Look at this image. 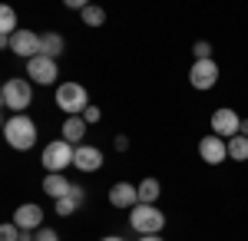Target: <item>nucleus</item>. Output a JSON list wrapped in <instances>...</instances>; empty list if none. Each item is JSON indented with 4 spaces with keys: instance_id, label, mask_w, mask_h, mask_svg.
Instances as JSON below:
<instances>
[{
    "instance_id": "f03ea898",
    "label": "nucleus",
    "mask_w": 248,
    "mask_h": 241,
    "mask_svg": "<svg viewBox=\"0 0 248 241\" xmlns=\"http://www.w3.org/2000/svg\"><path fill=\"white\" fill-rule=\"evenodd\" d=\"M57 106L66 116H83V112L90 109V96H86V90L79 83H63L57 90Z\"/></svg>"
},
{
    "instance_id": "c85d7f7f",
    "label": "nucleus",
    "mask_w": 248,
    "mask_h": 241,
    "mask_svg": "<svg viewBox=\"0 0 248 241\" xmlns=\"http://www.w3.org/2000/svg\"><path fill=\"white\" fill-rule=\"evenodd\" d=\"M99 241H123V238H116V235H109V238H99Z\"/></svg>"
},
{
    "instance_id": "dca6fc26",
    "label": "nucleus",
    "mask_w": 248,
    "mask_h": 241,
    "mask_svg": "<svg viewBox=\"0 0 248 241\" xmlns=\"http://www.w3.org/2000/svg\"><path fill=\"white\" fill-rule=\"evenodd\" d=\"M60 53H63V37H60V33H43V37H40V56L57 60Z\"/></svg>"
},
{
    "instance_id": "9d476101",
    "label": "nucleus",
    "mask_w": 248,
    "mask_h": 241,
    "mask_svg": "<svg viewBox=\"0 0 248 241\" xmlns=\"http://www.w3.org/2000/svg\"><path fill=\"white\" fill-rule=\"evenodd\" d=\"M199 155H202L209 166H218V162L229 159V142H222L218 136H205V139L199 142Z\"/></svg>"
},
{
    "instance_id": "4be33fe9",
    "label": "nucleus",
    "mask_w": 248,
    "mask_h": 241,
    "mask_svg": "<svg viewBox=\"0 0 248 241\" xmlns=\"http://www.w3.org/2000/svg\"><path fill=\"white\" fill-rule=\"evenodd\" d=\"M0 241H20V228L17 225H0Z\"/></svg>"
},
{
    "instance_id": "39448f33",
    "label": "nucleus",
    "mask_w": 248,
    "mask_h": 241,
    "mask_svg": "<svg viewBox=\"0 0 248 241\" xmlns=\"http://www.w3.org/2000/svg\"><path fill=\"white\" fill-rule=\"evenodd\" d=\"M73 159H77V149L70 146L66 139H57V142H50V146L43 149V168H46L50 175H53V172H63Z\"/></svg>"
},
{
    "instance_id": "f257e3e1",
    "label": "nucleus",
    "mask_w": 248,
    "mask_h": 241,
    "mask_svg": "<svg viewBox=\"0 0 248 241\" xmlns=\"http://www.w3.org/2000/svg\"><path fill=\"white\" fill-rule=\"evenodd\" d=\"M3 139L10 142V149H20V152L33 149V142H37V126H33V119H27V116L7 119V122H3Z\"/></svg>"
},
{
    "instance_id": "20e7f679",
    "label": "nucleus",
    "mask_w": 248,
    "mask_h": 241,
    "mask_svg": "<svg viewBox=\"0 0 248 241\" xmlns=\"http://www.w3.org/2000/svg\"><path fill=\"white\" fill-rule=\"evenodd\" d=\"M0 99H3V106H7V109H14V112L23 116V109L33 103L30 83H27V79H7V83H3V90H0Z\"/></svg>"
},
{
    "instance_id": "b1692460",
    "label": "nucleus",
    "mask_w": 248,
    "mask_h": 241,
    "mask_svg": "<svg viewBox=\"0 0 248 241\" xmlns=\"http://www.w3.org/2000/svg\"><path fill=\"white\" fill-rule=\"evenodd\" d=\"M33 241H60V235L53 231V228H37V238Z\"/></svg>"
},
{
    "instance_id": "9b49d317",
    "label": "nucleus",
    "mask_w": 248,
    "mask_h": 241,
    "mask_svg": "<svg viewBox=\"0 0 248 241\" xmlns=\"http://www.w3.org/2000/svg\"><path fill=\"white\" fill-rule=\"evenodd\" d=\"M109 205L113 208H136L139 205V188L129 185V182H116L109 188Z\"/></svg>"
},
{
    "instance_id": "cd10ccee",
    "label": "nucleus",
    "mask_w": 248,
    "mask_h": 241,
    "mask_svg": "<svg viewBox=\"0 0 248 241\" xmlns=\"http://www.w3.org/2000/svg\"><path fill=\"white\" fill-rule=\"evenodd\" d=\"M139 241H162L159 235H146V238H139Z\"/></svg>"
},
{
    "instance_id": "f3484780",
    "label": "nucleus",
    "mask_w": 248,
    "mask_h": 241,
    "mask_svg": "<svg viewBox=\"0 0 248 241\" xmlns=\"http://www.w3.org/2000/svg\"><path fill=\"white\" fill-rule=\"evenodd\" d=\"M79 198H83V188H73V195H66V198H60L57 202V215H63V218H66V215H73V211H77L79 208Z\"/></svg>"
},
{
    "instance_id": "393cba45",
    "label": "nucleus",
    "mask_w": 248,
    "mask_h": 241,
    "mask_svg": "<svg viewBox=\"0 0 248 241\" xmlns=\"http://www.w3.org/2000/svg\"><path fill=\"white\" fill-rule=\"evenodd\" d=\"M83 119H86V126L90 122H99V106H90V109L83 112Z\"/></svg>"
},
{
    "instance_id": "2eb2a0df",
    "label": "nucleus",
    "mask_w": 248,
    "mask_h": 241,
    "mask_svg": "<svg viewBox=\"0 0 248 241\" xmlns=\"http://www.w3.org/2000/svg\"><path fill=\"white\" fill-rule=\"evenodd\" d=\"M83 136H86V119H83V116H70V119L63 122V139L73 146V142L83 139Z\"/></svg>"
},
{
    "instance_id": "5701e85b",
    "label": "nucleus",
    "mask_w": 248,
    "mask_h": 241,
    "mask_svg": "<svg viewBox=\"0 0 248 241\" xmlns=\"http://www.w3.org/2000/svg\"><path fill=\"white\" fill-rule=\"evenodd\" d=\"M195 60H212V43L199 40V43H195Z\"/></svg>"
},
{
    "instance_id": "ddd939ff",
    "label": "nucleus",
    "mask_w": 248,
    "mask_h": 241,
    "mask_svg": "<svg viewBox=\"0 0 248 241\" xmlns=\"http://www.w3.org/2000/svg\"><path fill=\"white\" fill-rule=\"evenodd\" d=\"M40 222H43V211H40V205H20L17 211H14V225L17 228H23V231H37Z\"/></svg>"
},
{
    "instance_id": "a878e982",
    "label": "nucleus",
    "mask_w": 248,
    "mask_h": 241,
    "mask_svg": "<svg viewBox=\"0 0 248 241\" xmlns=\"http://www.w3.org/2000/svg\"><path fill=\"white\" fill-rule=\"evenodd\" d=\"M116 149L126 152V149H129V139H126V136H116Z\"/></svg>"
},
{
    "instance_id": "412c9836",
    "label": "nucleus",
    "mask_w": 248,
    "mask_h": 241,
    "mask_svg": "<svg viewBox=\"0 0 248 241\" xmlns=\"http://www.w3.org/2000/svg\"><path fill=\"white\" fill-rule=\"evenodd\" d=\"M103 20H106L103 7H96V3H86V10H83V23H86V27H103Z\"/></svg>"
},
{
    "instance_id": "4468645a",
    "label": "nucleus",
    "mask_w": 248,
    "mask_h": 241,
    "mask_svg": "<svg viewBox=\"0 0 248 241\" xmlns=\"http://www.w3.org/2000/svg\"><path fill=\"white\" fill-rule=\"evenodd\" d=\"M73 188H77V185H70V182H66V175H57V172L43 179V192H46V195H53L57 202H60V198H66V195H73Z\"/></svg>"
},
{
    "instance_id": "1a4fd4ad",
    "label": "nucleus",
    "mask_w": 248,
    "mask_h": 241,
    "mask_svg": "<svg viewBox=\"0 0 248 241\" xmlns=\"http://www.w3.org/2000/svg\"><path fill=\"white\" fill-rule=\"evenodd\" d=\"M27 73H30V79L33 83H57V63L50 60V56H33V60H27Z\"/></svg>"
},
{
    "instance_id": "bb28decb",
    "label": "nucleus",
    "mask_w": 248,
    "mask_h": 241,
    "mask_svg": "<svg viewBox=\"0 0 248 241\" xmlns=\"http://www.w3.org/2000/svg\"><path fill=\"white\" fill-rule=\"evenodd\" d=\"M238 136H248V119H242V129H238Z\"/></svg>"
},
{
    "instance_id": "f8f14e48",
    "label": "nucleus",
    "mask_w": 248,
    "mask_h": 241,
    "mask_svg": "<svg viewBox=\"0 0 248 241\" xmlns=\"http://www.w3.org/2000/svg\"><path fill=\"white\" fill-rule=\"evenodd\" d=\"M73 166H77L79 172H99V168H103V152H99V146H79Z\"/></svg>"
},
{
    "instance_id": "6e6552de",
    "label": "nucleus",
    "mask_w": 248,
    "mask_h": 241,
    "mask_svg": "<svg viewBox=\"0 0 248 241\" xmlns=\"http://www.w3.org/2000/svg\"><path fill=\"white\" fill-rule=\"evenodd\" d=\"M212 129H215L218 139H222V136L235 139L238 129H242V119H238V112H235V109H215V112H212Z\"/></svg>"
},
{
    "instance_id": "aec40b11",
    "label": "nucleus",
    "mask_w": 248,
    "mask_h": 241,
    "mask_svg": "<svg viewBox=\"0 0 248 241\" xmlns=\"http://www.w3.org/2000/svg\"><path fill=\"white\" fill-rule=\"evenodd\" d=\"M155 198H159V182L155 179H146L139 185V205H153Z\"/></svg>"
},
{
    "instance_id": "0eeeda50",
    "label": "nucleus",
    "mask_w": 248,
    "mask_h": 241,
    "mask_svg": "<svg viewBox=\"0 0 248 241\" xmlns=\"http://www.w3.org/2000/svg\"><path fill=\"white\" fill-rule=\"evenodd\" d=\"M3 46H10L17 56H27V60L40 56V37L33 30H17L10 40H3Z\"/></svg>"
},
{
    "instance_id": "7ed1b4c3",
    "label": "nucleus",
    "mask_w": 248,
    "mask_h": 241,
    "mask_svg": "<svg viewBox=\"0 0 248 241\" xmlns=\"http://www.w3.org/2000/svg\"><path fill=\"white\" fill-rule=\"evenodd\" d=\"M129 225L146 238V235H159V228L166 225V215L155 208V205H136L129 211Z\"/></svg>"
},
{
    "instance_id": "423d86ee",
    "label": "nucleus",
    "mask_w": 248,
    "mask_h": 241,
    "mask_svg": "<svg viewBox=\"0 0 248 241\" xmlns=\"http://www.w3.org/2000/svg\"><path fill=\"white\" fill-rule=\"evenodd\" d=\"M189 83L195 90H212L218 83V66L212 60H195L192 70H189Z\"/></svg>"
},
{
    "instance_id": "a211bd4d",
    "label": "nucleus",
    "mask_w": 248,
    "mask_h": 241,
    "mask_svg": "<svg viewBox=\"0 0 248 241\" xmlns=\"http://www.w3.org/2000/svg\"><path fill=\"white\" fill-rule=\"evenodd\" d=\"M0 33H3V40H10L17 33V14H14V7H3L0 10Z\"/></svg>"
},
{
    "instance_id": "6ab92c4d",
    "label": "nucleus",
    "mask_w": 248,
    "mask_h": 241,
    "mask_svg": "<svg viewBox=\"0 0 248 241\" xmlns=\"http://www.w3.org/2000/svg\"><path fill=\"white\" fill-rule=\"evenodd\" d=\"M229 155L235 159V162H245L248 159V136H235V139H229Z\"/></svg>"
}]
</instances>
